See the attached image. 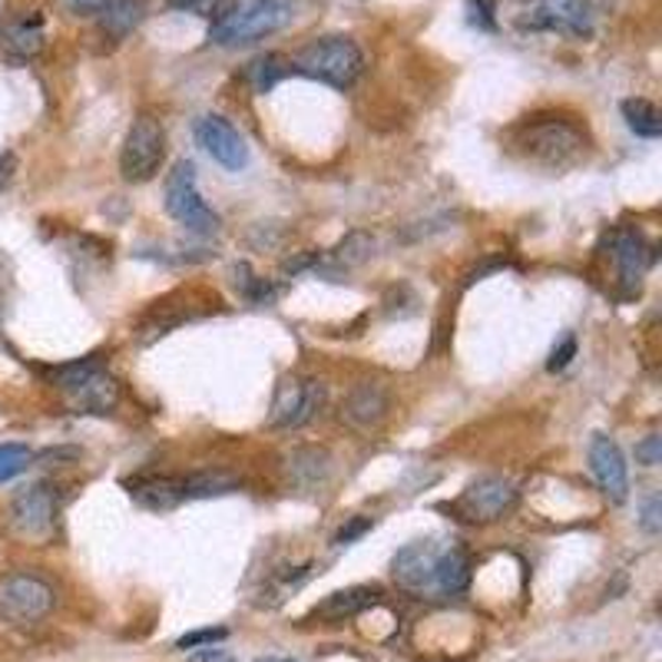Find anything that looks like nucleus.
<instances>
[{"label": "nucleus", "instance_id": "1", "mask_svg": "<svg viewBox=\"0 0 662 662\" xmlns=\"http://www.w3.org/2000/svg\"><path fill=\"white\" fill-rule=\"evenodd\" d=\"M517 146L537 166L567 170L583 156L587 140L573 123H567L560 116H540V120H530L527 126H520Z\"/></svg>", "mask_w": 662, "mask_h": 662}, {"label": "nucleus", "instance_id": "2", "mask_svg": "<svg viewBox=\"0 0 662 662\" xmlns=\"http://www.w3.org/2000/svg\"><path fill=\"white\" fill-rule=\"evenodd\" d=\"M298 73L318 80V83H328L335 90H348L361 70H365V53L361 47L352 40V37H322V40H312L292 63Z\"/></svg>", "mask_w": 662, "mask_h": 662}, {"label": "nucleus", "instance_id": "3", "mask_svg": "<svg viewBox=\"0 0 662 662\" xmlns=\"http://www.w3.org/2000/svg\"><path fill=\"white\" fill-rule=\"evenodd\" d=\"M298 0H252V3H238L225 20L213 23L210 40L222 47H238V43H255L275 30H282L285 23H292Z\"/></svg>", "mask_w": 662, "mask_h": 662}, {"label": "nucleus", "instance_id": "4", "mask_svg": "<svg viewBox=\"0 0 662 662\" xmlns=\"http://www.w3.org/2000/svg\"><path fill=\"white\" fill-rule=\"evenodd\" d=\"M166 160V133L163 123L150 113H140L126 133L120 153V173L126 183H150Z\"/></svg>", "mask_w": 662, "mask_h": 662}, {"label": "nucleus", "instance_id": "5", "mask_svg": "<svg viewBox=\"0 0 662 662\" xmlns=\"http://www.w3.org/2000/svg\"><path fill=\"white\" fill-rule=\"evenodd\" d=\"M57 603V593L47 580L33 573L0 577V620L10 627H30L43 620Z\"/></svg>", "mask_w": 662, "mask_h": 662}, {"label": "nucleus", "instance_id": "6", "mask_svg": "<svg viewBox=\"0 0 662 662\" xmlns=\"http://www.w3.org/2000/svg\"><path fill=\"white\" fill-rule=\"evenodd\" d=\"M166 213L180 222L186 232L196 235H216L220 232V216L203 203L196 190V166L193 163H176L170 180H166Z\"/></svg>", "mask_w": 662, "mask_h": 662}, {"label": "nucleus", "instance_id": "7", "mask_svg": "<svg viewBox=\"0 0 662 662\" xmlns=\"http://www.w3.org/2000/svg\"><path fill=\"white\" fill-rule=\"evenodd\" d=\"M517 503V487L507 477H480L473 480L454 503L450 513L464 523H493Z\"/></svg>", "mask_w": 662, "mask_h": 662}, {"label": "nucleus", "instance_id": "8", "mask_svg": "<svg viewBox=\"0 0 662 662\" xmlns=\"http://www.w3.org/2000/svg\"><path fill=\"white\" fill-rule=\"evenodd\" d=\"M322 385L312 378H285L275 388L272 398V411H268V428L275 431H292L302 428L315 418V411L322 408Z\"/></svg>", "mask_w": 662, "mask_h": 662}, {"label": "nucleus", "instance_id": "9", "mask_svg": "<svg viewBox=\"0 0 662 662\" xmlns=\"http://www.w3.org/2000/svg\"><path fill=\"white\" fill-rule=\"evenodd\" d=\"M520 27L587 37L593 30V7L587 0H530V7L520 17Z\"/></svg>", "mask_w": 662, "mask_h": 662}, {"label": "nucleus", "instance_id": "10", "mask_svg": "<svg viewBox=\"0 0 662 662\" xmlns=\"http://www.w3.org/2000/svg\"><path fill=\"white\" fill-rule=\"evenodd\" d=\"M53 517H57V493L47 483H30L23 487L13 503H10V523L20 537L30 540H43L53 530Z\"/></svg>", "mask_w": 662, "mask_h": 662}, {"label": "nucleus", "instance_id": "11", "mask_svg": "<svg viewBox=\"0 0 662 662\" xmlns=\"http://www.w3.org/2000/svg\"><path fill=\"white\" fill-rule=\"evenodd\" d=\"M196 143L220 163L228 173H238L248 166V146L242 140V133L222 120V116H203L196 123Z\"/></svg>", "mask_w": 662, "mask_h": 662}, {"label": "nucleus", "instance_id": "12", "mask_svg": "<svg viewBox=\"0 0 662 662\" xmlns=\"http://www.w3.org/2000/svg\"><path fill=\"white\" fill-rule=\"evenodd\" d=\"M590 467H593L600 490L613 503H623L627 493H630V473H627V457H623L620 444L607 438V435H597L590 441Z\"/></svg>", "mask_w": 662, "mask_h": 662}, {"label": "nucleus", "instance_id": "13", "mask_svg": "<svg viewBox=\"0 0 662 662\" xmlns=\"http://www.w3.org/2000/svg\"><path fill=\"white\" fill-rule=\"evenodd\" d=\"M438 547L435 543H408L405 550H398L395 557V580L401 590L408 593H431L435 590V573H438Z\"/></svg>", "mask_w": 662, "mask_h": 662}, {"label": "nucleus", "instance_id": "14", "mask_svg": "<svg viewBox=\"0 0 662 662\" xmlns=\"http://www.w3.org/2000/svg\"><path fill=\"white\" fill-rule=\"evenodd\" d=\"M388 408H391V398L385 385L365 381L342 401V421L358 435H371L388 418Z\"/></svg>", "mask_w": 662, "mask_h": 662}, {"label": "nucleus", "instance_id": "15", "mask_svg": "<svg viewBox=\"0 0 662 662\" xmlns=\"http://www.w3.org/2000/svg\"><path fill=\"white\" fill-rule=\"evenodd\" d=\"M63 395L73 415H110L120 401V385L103 368H96L93 375H86L80 385H73Z\"/></svg>", "mask_w": 662, "mask_h": 662}, {"label": "nucleus", "instance_id": "16", "mask_svg": "<svg viewBox=\"0 0 662 662\" xmlns=\"http://www.w3.org/2000/svg\"><path fill=\"white\" fill-rule=\"evenodd\" d=\"M613 258L620 265V282L627 288H640V282H643V275H646V268L653 262V248L646 245L643 232L623 228L613 238Z\"/></svg>", "mask_w": 662, "mask_h": 662}, {"label": "nucleus", "instance_id": "17", "mask_svg": "<svg viewBox=\"0 0 662 662\" xmlns=\"http://www.w3.org/2000/svg\"><path fill=\"white\" fill-rule=\"evenodd\" d=\"M130 493L140 507L146 510H176L183 500H190L186 493V477H143L130 483Z\"/></svg>", "mask_w": 662, "mask_h": 662}, {"label": "nucleus", "instance_id": "18", "mask_svg": "<svg viewBox=\"0 0 662 662\" xmlns=\"http://www.w3.org/2000/svg\"><path fill=\"white\" fill-rule=\"evenodd\" d=\"M0 50L13 60H30L43 50V17L23 13L0 27Z\"/></svg>", "mask_w": 662, "mask_h": 662}, {"label": "nucleus", "instance_id": "19", "mask_svg": "<svg viewBox=\"0 0 662 662\" xmlns=\"http://www.w3.org/2000/svg\"><path fill=\"white\" fill-rule=\"evenodd\" d=\"M381 600V590L375 587H352V590H342V593H332L315 613L325 617V620H345V617H358L365 613L368 607H375Z\"/></svg>", "mask_w": 662, "mask_h": 662}, {"label": "nucleus", "instance_id": "20", "mask_svg": "<svg viewBox=\"0 0 662 662\" xmlns=\"http://www.w3.org/2000/svg\"><path fill=\"white\" fill-rule=\"evenodd\" d=\"M470 583V557L460 550V547H450L438 557V573H435V590L447 593V597H457L464 593Z\"/></svg>", "mask_w": 662, "mask_h": 662}, {"label": "nucleus", "instance_id": "21", "mask_svg": "<svg viewBox=\"0 0 662 662\" xmlns=\"http://www.w3.org/2000/svg\"><path fill=\"white\" fill-rule=\"evenodd\" d=\"M143 13H146V3H143V0H106L103 10H100V27H103L110 37L123 40V37L143 20Z\"/></svg>", "mask_w": 662, "mask_h": 662}, {"label": "nucleus", "instance_id": "22", "mask_svg": "<svg viewBox=\"0 0 662 662\" xmlns=\"http://www.w3.org/2000/svg\"><path fill=\"white\" fill-rule=\"evenodd\" d=\"M620 110H623L627 126H630L636 136H643V140H660L662 113L656 110V103H650V100H643V96H630V100H623Z\"/></svg>", "mask_w": 662, "mask_h": 662}, {"label": "nucleus", "instance_id": "23", "mask_svg": "<svg viewBox=\"0 0 662 662\" xmlns=\"http://www.w3.org/2000/svg\"><path fill=\"white\" fill-rule=\"evenodd\" d=\"M292 73V60L288 57H282V53H262V57H255L252 63H248V70H245V80L252 83V90L255 93H268L282 77H288Z\"/></svg>", "mask_w": 662, "mask_h": 662}, {"label": "nucleus", "instance_id": "24", "mask_svg": "<svg viewBox=\"0 0 662 662\" xmlns=\"http://www.w3.org/2000/svg\"><path fill=\"white\" fill-rule=\"evenodd\" d=\"M371 248H375V238L368 232H352L345 235V242L332 252V262L335 265H345V268H355L361 262L371 258Z\"/></svg>", "mask_w": 662, "mask_h": 662}, {"label": "nucleus", "instance_id": "25", "mask_svg": "<svg viewBox=\"0 0 662 662\" xmlns=\"http://www.w3.org/2000/svg\"><path fill=\"white\" fill-rule=\"evenodd\" d=\"M235 487H238V480L232 473H222V470H206V473L186 477V493L190 497H216V493H228Z\"/></svg>", "mask_w": 662, "mask_h": 662}, {"label": "nucleus", "instance_id": "26", "mask_svg": "<svg viewBox=\"0 0 662 662\" xmlns=\"http://www.w3.org/2000/svg\"><path fill=\"white\" fill-rule=\"evenodd\" d=\"M96 368H103L100 355H90V358H80V361H70V365H60L50 371V381H57L60 391H70L73 385H80L86 375H93Z\"/></svg>", "mask_w": 662, "mask_h": 662}, {"label": "nucleus", "instance_id": "27", "mask_svg": "<svg viewBox=\"0 0 662 662\" xmlns=\"http://www.w3.org/2000/svg\"><path fill=\"white\" fill-rule=\"evenodd\" d=\"M33 464V450L27 444H0V483L20 477Z\"/></svg>", "mask_w": 662, "mask_h": 662}, {"label": "nucleus", "instance_id": "28", "mask_svg": "<svg viewBox=\"0 0 662 662\" xmlns=\"http://www.w3.org/2000/svg\"><path fill=\"white\" fill-rule=\"evenodd\" d=\"M170 7L186 10V13H200V17L220 23V20H225L238 7V0H170Z\"/></svg>", "mask_w": 662, "mask_h": 662}, {"label": "nucleus", "instance_id": "29", "mask_svg": "<svg viewBox=\"0 0 662 662\" xmlns=\"http://www.w3.org/2000/svg\"><path fill=\"white\" fill-rule=\"evenodd\" d=\"M228 633L225 630H196V633H186V636H180L176 640V646L180 650H196V646H213V643H222Z\"/></svg>", "mask_w": 662, "mask_h": 662}, {"label": "nucleus", "instance_id": "30", "mask_svg": "<svg viewBox=\"0 0 662 662\" xmlns=\"http://www.w3.org/2000/svg\"><path fill=\"white\" fill-rule=\"evenodd\" d=\"M573 355H577V338L570 335V338H563L553 352H550V361H547V371H563L570 361H573Z\"/></svg>", "mask_w": 662, "mask_h": 662}, {"label": "nucleus", "instance_id": "31", "mask_svg": "<svg viewBox=\"0 0 662 662\" xmlns=\"http://www.w3.org/2000/svg\"><path fill=\"white\" fill-rule=\"evenodd\" d=\"M371 530V517H355V520H348L342 530H338V537H335V543L338 547H345V543H355L358 537H365Z\"/></svg>", "mask_w": 662, "mask_h": 662}, {"label": "nucleus", "instance_id": "32", "mask_svg": "<svg viewBox=\"0 0 662 662\" xmlns=\"http://www.w3.org/2000/svg\"><path fill=\"white\" fill-rule=\"evenodd\" d=\"M636 460L646 464V467H656L662 460V441L656 435H650L643 444H636Z\"/></svg>", "mask_w": 662, "mask_h": 662}, {"label": "nucleus", "instance_id": "33", "mask_svg": "<svg viewBox=\"0 0 662 662\" xmlns=\"http://www.w3.org/2000/svg\"><path fill=\"white\" fill-rule=\"evenodd\" d=\"M660 513H662V500L660 497H650V500H646V510H643V520H640L646 533H660V527H662Z\"/></svg>", "mask_w": 662, "mask_h": 662}, {"label": "nucleus", "instance_id": "34", "mask_svg": "<svg viewBox=\"0 0 662 662\" xmlns=\"http://www.w3.org/2000/svg\"><path fill=\"white\" fill-rule=\"evenodd\" d=\"M106 0H63V7L70 13H80V17H90V13H100Z\"/></svg>", "mask_w": 662, "mask_h": 662}, {"label": "nucleus", "instance_id": "35", "mask_svg": "<svg viewBox=\"0 0 662 662\" xmlns=\"http://www.w3.org/2000/svg\"><path fill=\"white\" fill-rule=\"evenodd\" d=\"M13 173H17V156L7 150V153H0V190L13 180Z\"/></svg>", "mask_w": 662, "mask_h": 662}, {"label": "nucleus", "instance_id": "36", "mask_svg": "<svg viewBox=\"0 0 662 662\" xmlns=\"http://www.w3.org/2000/svg\"><path fill=\"white\" fill-rule=\"evenodd\" d=\"M473 3V10L480 13V20L487 23V27H493V13H497V0H470Z\"/></svg>", "mask_w": 662, "mask_h": 662}, {"label": "nucleus", "instance_id": "37", "mask_svg": "<svg viewBox=\"0 0 662 662\" xmlns=\"http://www.w3.org/2000/svg\"><path fill=\"white\" fill-rule=\"evenodd\" d=\"M196 662H228V656H220L216 650H206V653H203Z\"/></svg>", "mask_w": 662, "mask_h": 662}, {"label": "nucleus", "instance_id": "38", "mask_svg": "<svg viewBox=\"0 0 662 662\" xmlns=\"http://www.w3.org/2000/svg\"><path fill=\"white\" fill-rule=\"evenodd\" d=\"M262 662H292V660H262Z\"/></svg>", "mask_w": 662, "mask_h": 662}]
</instances>
